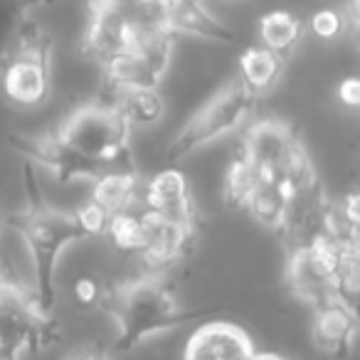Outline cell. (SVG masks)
Masks as SVG:
<instances>
[{
	"label": "cell",
	"instance_id": "cell-18",
	"mask_svg": "<svg viewBox=\"0 0 360 360\" xmlns=\"http://www.w3.org/2000/svg\"><path fill=\"white\" fill-rule=\"evenodd\" d=\"M141 200V180L134 168L109 170L94 180L91 202L104 212L106 217L126 210Z\"/></svg>",
	"mask_w": 360,
	"mask_h": 360
},
{
	"label": "cell",
	"instance_id": "cell-35",
	"mask_svg": "<svg viewBox=\"0 0 360 360\" xmlns=\"http://www.w3.org/2000/svg\"><path fill=\"white\" fill-rule=\"evenodd\" d=\"M82 355H84V353H77V355H72L70 360H82Z\"/></svg>",
	"mask_w": 360,
	"mask_h": 360
},
{
	"label": "cell",
	"instance_id": "cell-8",
	"mask_svg": "<svg viewBox=\"0 0 360 360\" xmlns=\"http://www.w3.org/2000/svg\"><path fill=\"white\" fill-rule=\"evenodd\" d=\"M340 245L326 237L289 250L286 262V286L289 291L311 309H321L335 301V262Z\"/></svg>",
	"mask_w": 360,
	"mask_h": 360
},
{
	"label": "cell",
	"instance_id": "cell-32",
	"mask_svg": "<svg viewBox=\"0 0 360 360\" xmlns=\"http://www.w3.org/2000/svg\"><path fill=\"white\" fill-rule=\"evenodd\" d=\"M82 360H114V358H109V355L101 353V350H91V353L82 355Z\"/></svg>",
	"mask_w": 360,
	"mask_h": 360
},
{
	"label": "cell",
	"instance_id": "cell-13",
	"mask_svg": "<svg viewBox=\"0 0 360 360\" xmlns=\"http://www.w3.org/2000/svg\"><path fill=\"white\" fill-rule=\"evenodd\" d=\"M328 198L323 193V186L314 183V186L299 188L289 195L286 202V215L284 222L279 227V235L284 237L286 247L309 245V242L323 237V225H326V212H328Z\"/></svg>",
	"mask_w": 360,
	"mask_h": 360
},
{
	"label": "cell",
	"instance_id": "cell-4",
	"mask_svg": "<svg viewBox=\"0 0 360 360\" xmlns=\"http://www.w3.org/2000/svg\"><path fill=\"white\" fill-rule=\"evenodd\" d=\"M52 37L37 22L22 20L8 55L0 62V84L11 101L35 106L50 91Z\"/></svg>",
	"mask_w": 360,
	"mask_h": 360
},
{
	"label": "cell",
	"instance_id": "cell-22",
	"mask_svg": "<svg viewBox=\"0 0 360 360\" xmlns=\"http://www.w3.org/2000/svg\"><path fill=\"white\" fill-rule=\"evenodd\" d=\"M286 202H289V193H286L284 188L276 186V183H269V180H262L259 186L255 188V193L247 198L245 210L250 212L259 225L279 232L281 222H284V215H286Z\"/></svg>",
	"mask_w": 360,
	"mask_h": 360
},
{
	"label": "cell",
	"instance_id": "cell-11",
	"mask_svg": "<svg viewBox=\"0 0 360 360\" xmlns=\"http://www.w3.org/2000/svg\"><path fill=\"white\" fill-rule=\"evenodd\" d=\"M141 205L153 215L163 217L165 222L188 227V230H198L200 225L188 178L175 168L153 175L146 188H141Z\"/></svg>",
	"mask_w": 360,
	"mask_h": 360
},
{
	"label": "cell",
	"instance_id": "cell-19",
	"mask_svg": "<svg viewBox=\"0 0 360 360\" xmlns=\"http://www.w3.org/2000/svg\"><path fill=\"white\" fill-rule=\"evenodd\" d=\"M284 72V57L274 55L266 47H250L240 57V82L255 96L269 91Z\"/></svg>",
	"mask_w": 360,
	"mask_h": 360
},
{
	"label": "cell",
	"instance_id": "cell-24",
	"mask_svg": "<svg viewBox=\"0 0 360 360\" xmlns=\"http://www.w3.org/2000/svg\"><path fill=\"white\" fill-rule=\"evenodd\" d=\"M335 301L345 309L358 311V294H360V247H340L338 262H335Z\"/></svg>",
	"mask_w": 360,
	"mask_h": 360
},
{
	"label": "cell",
	"instance_id": "cell-29",
	"mask_svg": "<svg viewBox=\"0 0 360 360\" xmlns=\"http://www.w3.org/2000/svg\"><path fill=\"white\" fill-rule=\"evenodd\" d=\"M75 299L79 301L82 306H91L96 304V301L101 299V286L96 284L94 279H89V276H84V279H79L75 284Z\"/></svg>",
	"mask_w": 360,
	"mask_h": 360
},
{
	"label": "cell",
	"instance_id": "cell-25",
	"mask_svg": "<svg viewBox=\"0 0 360 360\" xmlns=\"http://www.w3.org/2000/svg\"><path fill=\"white\" fill-rule=\"evenodd\" d=\"M262 183V175L247 158L237 155L232 160L230 170H227V183H225V200L230 207H242L245 210L247 198L255 193V188Z\"/></svg>",
	"mask_w": 360,
	"mask_h": 360
},
{
	"label": "cell",
	"instance_id": "cell-9",
	"mask_svg": "<svg viewBox=\"0 0 360 360\" xmlns=\"http://www.w3.org/2000/svg\"><path fill=\"white\" fill-rule=\"evenodd\" d=\"M175 35H155L134 40L131 47L106 62V79L114 89H158L168 70Z\"/></svg>",
	"mask_w": 360,
	"mask_h": 360
},
{
	"label": "cell",
	"instance_id": "cell-27",
	"mask_svg": "<svg viewBox=\"0 0 360 360\" xmlns=\"http://www.w3.org/2000/svg\"><path fill=\"white\" fill-rule=\"evenodd\" d=\"M311 27L314 32L321 37V40H335V37L343 32L345 22H343V15L335 11H319L314 18H311Z\"/></svg>",
	"mask_w": 360,
	"mask_h": 360
},
{
	"label": "cell",
	"instance_id": "cell-17",
	"mask_svg": "<svg viewBox=\"0 0 360 360\" xmlns=\"http://www.w3.org/2000/svg\"><path fill=\"white\" fill-rule=\"evenodd\" d=\"M168 3V25L173 35L186 32L202 40L212 42H235L237 35L227 25H222L205 6L202 0H165Z\"/></svg>",
	"mask_w": 360,
	"mask_h": 360
},
{
	"label": "cell",
	"instance_id": "cell-1",
	"mask_svg": "<svg viewBox=\"0 0 360 360\" xmlns=\"http://www.w3.org/2000/svg\"><path fill=\"white\" fill-rule=\"evenodd\" d=\"M25 195L27 205L22 212H15L11 217V225L22 235L25 245L30 247L32 255V269H35V299L45 314H52L55 306V269L57 257L70 242L82 240L84 227H82L77 212H62L55 210L45 202L37 186L32 163H25Z\"/></svg>",
	"mask_w": 360,
	"mask_h": 360
},
{
	"label": "cell",
	"instance_id": "cell-15",
	"mask_svg": "<svg viewBox=\"0 0 360 360\" xmlns=\"http://www.w3.org/2000/svg\"><path fill=\"white\" fill-rule=\"evenodd\" d=\"M134 42L131 30L121 8H94L91 6V20L84 32L82 52L94 62H111L116 55L126 52Z\"/></svg>",
	"mask_w": 360,
	"mask_h": 360
},
{
	"label": "cell",
	"instance_id": "cell-7",
	"mask_svg": "<svg viewBox=\"0 0 360 360\" xmlns=\"http://www.w3.org/2000/svg\"><path fill=\"white\" fill-rule=\"evenodd\" d=\"M57 136L70 148L91 160H101V163L111 165H131V126L116 111L114 104L82 106L62 124Z\"/></svg>",
	"mask_w": 360,
	"mask_h": 360
},
{
	"label": "cell",
	"instance_id": "cell-6",
	"mask_svg": "<svg viewBox=\"0 0 360 360\" xmlns=\"http://www.w3.org/2000/svg\"><path fill=\"white\" fill-rule=\"evenodd\" d=\"M257 96L240 79L230 82L222 91H217L195 116L186 124L165 150L168 163H178L200 146H207L232 131L242 129L255 111Z\"/></svg>",
	"mask_w": 360,
	"mask_h": 360
},
{
	"label": "cell",
	"instance_id": "cell-31",
	"mask_svg": "<svg viewBox=\"0 0 360 360\" xmlns=\"http://www.w3.org/2000/svg\"><path fill=\"white\" fill-rule=\"evenodd\" d=\"M131 0H91V6L94 8H124L129 6Z\"/></svg>",
	"mask_w": 360,
	"mask_h": 360
},
{
	"label": "cell",
	"instance_id": "cell-10",
	"mask_svg": "<svg viewBox=\"0 0 360 360\" xmlns=\"http://www.w3.org/2000/svg\"><path fill=\"white\" fill-rule=\"evenodd\" d=\"M11 146L30 163H40L50 168L60 180L70 183V180H91L101 178L109 170L119 168H134V165H111L101 163V160H91L86 155L77 153L75 148L60 141V136H40V139H30V136H11Z\"/></svg>",
	"mask_w": 360,
	"mask_h": 360
},
{
	"label": "cell",
	"instance_id": "cell-5",
	"mask_svg": "<svg viewBox=\"0 0 360 360\" xmlns=\"http://www.w3.org/2000/svg\"><path fill=\"white\" fill-rule=\"evenodd\" d=\"M57 335L55 321L40 309L35 294L0 276V360H20L25 350L50 348Z\"/></svg>",
	"mask_w": 360,
	"mask_h": 360
},
{
	"label": "cell",
	"instance_id": "cell-12",
	"mask_svg": "<svg viewBox=\"0 0 360 360\" xmlns=\"http://www.w3.org/2000/svg\"><path fill=\"white\" fill-rule=\"evenodd\" d=\"M195 237L198 230H188V227L165 222L163 217L146 210L143 245L139 250V257L150 269V274L160 276L163 271H168L170 266L191 255Z\"/></svg>",
	"mask_w": 360,
	"mask_h": 360
},
{
	"label": "cell",
	"instance_id": "cell-28",
	"mask_svg": "<svg viewBox=\"0 0 360 360\" xmlns=\"http://www.w3.org/2000/svg\"><path fill=\"white\" fill-rule=\"evenodd\" d=\"M77 217H79L82 227H84V235L86 237H104L106 235V225H109V217L94 205H84L82 210H77Z\"/></svg>",
	"mask_w": 360,
	"mask_h": 360
},
{
	"label": "cell",
	"instance_id": "cell-23",
	"mask_svg": "<svg viewBox=\"0 0 360 360\" xmlns=\"http://www.w3.org/2000/svg\"><path fill=\"white\" fill-rule=\"evenodd\" d=\"M143 227H146V207L139 200L136 205L126 207V210L109 217L106 237H111V242L121 252H136L139 255L141 245H143Z\"/></svg>",
	"mask_w": 360,
	"mask_h": 360
},
{
	"label": "cell",
	"instance_id": "cell-36",
	"mask_svg": "<svg viewBox=\"0 0 360 360\" xmlns=\"http://www.w3.org/2000/svg\"><path fill=\"white\" fill-rule=\"evenodd\" d=\"M0 276H3V271H0Z\"/></svg>",
	"mask_w": 360,
	"mask_h": 360
},
{
	"label": "cell",
	"instance_id": "cell-21",
	"mask_svg": "<svg viewBox=\"0 0 360 360\" xmlns=\"http://www.w3.org/2000/svg\"><path fill=\"white\" fill-rule=\"evenodd\" d=\"M259 35H262V47H266V50H271L279 57H286L299 45L301 35H304V25L291 13L274 11V13H266L259 20Z\"/></svg>",
	"mask_w": 360,
	"mask_h": 360
},
{
	"label": "cell",
	"instance_id": "cell-34",
	"mask_svg": "<svg viewBox=\"0 0 360 360\" xmlns=\"http://www.w3.org/2000/svg\"><path fill=\"white\" fill-rule=\"evenodd\" d=\"M32 3H45V6H52V3H55V0H22V6H32Z\"/></svg>",
	"mask_w": 360,
	"mask_h": 360
},
{
	"label": "cell",
	"instance_id": "cell-33",
	"mask_svg": "<svg viewBox=\"0 0 360 360\" xmlns=\"http://www.w3.org/2000/svg\"><path fill=\"white\" fill-rule=\"evenodd\" d=\"M255 360H286V358H281V355H274V353H257Z\"/></svg>",
	"mask_w": 360,
	"mask_h": 360
},
{
	"label": "cell",
	"instance_id": "cell-20",
	"mask_svg": "<svg viewBox=\"0 0 360 360\" xmlns=\"http://www.w3.org/2000/svg\"><path fill=\"white\" fill-rule=\"evenodd\" d=\"M114 101L129 126H155L165 114V101L155 89H114Z\"/></svg>",
	"mask_w": 360,
	"mask_h": 360
},
{
	"label": "cell",
	"instance_id": "cell-16",
	"mask_svg": "<svg viewBox=\"0 0 360 360\" xmlns=\"http://www.w3.org/2000/svg\"><path fill=\"white\" fill-rule=\"evenodd\" d=\"M355 330H358V311L345 309L338 301L314 309L311 338L321 353L330 358H345L353 350Z\"/></svg>",
	"mask_w": 360,
	"mask_h": 360
},
{
	"label": "cell",
	"instance_id": "cell-26",
	"mask_svg": "<svg viewBox=\"0 0 360 360\" xmlns=\"http://www.w3.org/2000/svg\"><path fill=\"white\" fill-rule=\"evenodd\" d=\"M22 20H25L22 0H0V62L11 50Z\"/></svg>",
	"mask_w": 360,
	"mask_h": 360
},
{
	"label": "cell",
	"instance_id": "cell-2",
	"mask_svg": "<svg viewBox=\"0 0 360 360\" xmlns=\"http://www.w3.org/2000/svg\"><path fill=\"white\" fill-rule=\"evenodd\" d=\"M99 301L116 321V328H119L116 350L119 353H129L153 333L173 330L188 321L210 314L205 309H180L173 291L158 274L136 276L124 284H116Z\"/></svg>",
	"mask_w": 360,
	"mask_h": 360
},
{
	"label": "cell",
	"instance_id": "cell-30",
	"mask_svg": "<svg viewBox=\"0 0 360 360\" xmlns=\"http://www.w3.org/2000/svg\"><path fill=\"white\" fill-rule=\"evenodd\" d=\"M338 99L345 106H358L360 104V82L355 77H348L345 82H340L338 86Z\"/></svg>",
	"mask_w": 360,
	"mask_h": 360
},
{
	"label": "cell",
	"instance_id": "cell-3",
	"mask_svg": "<svg viewBox=\"0 0 360 360\" xmlns=\"http://www.w3.org/2000/svg\"><path fill=\"white\" fill-rule=\"evenodd\" d=\"M240 155L255 165L262 180L276 183L289 195L299 188L319 183V173H316L304 143L296 136V131L284 121L266 119L252 124L242 141Z\"/></svg>",
	"mask_w": 360,
	"mask_h": 360
},
{
	"label": "cell",
	"instance_id": "cell-14",
	"mask_svg": "<svg viewBox=\"0 0 360 360\" xmlns=\"http://www.w3.org/2000/svg\"><path fill=\"white\" fill-rule=\"evenodd\" d=\"M252 338L235 323L210 321L191 335L183 360H255Z\"/></svg>",
	"mask_w": 360,
	"mask_h": 360
}]
</instances>
